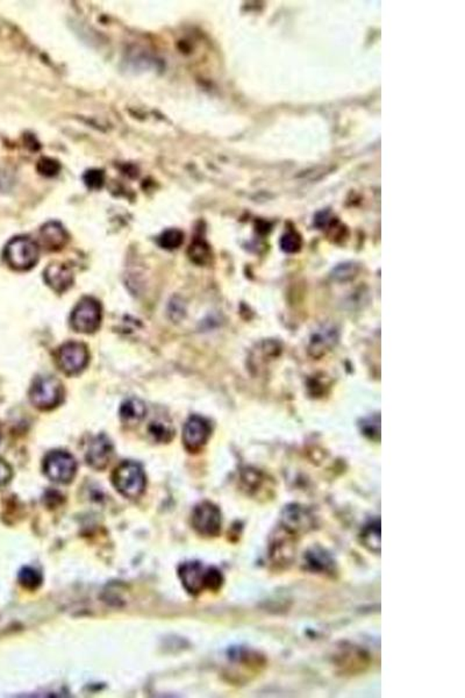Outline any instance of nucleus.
Returning a JSON list of instances; mask_svg holds the SVG:
<instances>
[{
	"label": "nucleus",
	"instance_id": "1",
	"mask_svg": "<svg viewBox=\"0 0 465 698\" xmlns=\"http://www.w3.org/2000/svg\"><path fill=\"white\" fill-rule=\"evenodd\" d=\"M181 583L189 594L198 595L205 589L217 591L224 583V576L215 567H206L200 562H186L178 571Z\"/></svg>",
	"mask_w": 465,
	"mask_h": 698
},
{
	"label": "nucleus",
	"instance_id": "2",
	"mask_svg": "<svg viewBox=\"0 0 465 698\" xmlns=\"http://www.w3.org/2000/svg\"><path fill=\"white\" fill-rule=\"evenodd\" d=\"M114 487L122 496L135 500L144 494L147 480L141 464L133 461H125L114 470L112 476Z\"/></svg>",
	"mask_w": 465,
	"mask_h": 698
},
{
	"label": "nucleus",
	"instance_id": "3",
	"mask_svg": "<svg viewBox=\"0 0 465 698\" xmlns=\"http://www.w3.org/2000/svg\"><path fill=\"white\" fill-rule=\"evenodd\" d=\"M40 255L37 242L27 236L12 239L4 250V258L11 268L25 272L37 265Z\"/></svg>",
	"mask_w": 465,
	"mask_h": 698
},
{
	"label": "nucleus",
	"instance_id": "4",
	"mask_svg": "<svg viewBox=\"0 0 465 698\" xmlns=\"http://www.w3.org/2000/svg\"><path fill=\"white\" fill-rule=\"evenodd\" d=\"M63 384L56 377H37L30 386V400L37 409H54L63 402Z\"/></svg>",
	"mask_w": 465,
	"mask_h": 698
},
{
	"label": "nucleus",
	"instance_id": "5",
	"mask_svg": "<svg viewBox=\"0 0 465 698\" xmlns=\"http://www.w3.org/2000/svg\"><path fill=\"white\" fill-rule=\"evenodd\" d=\"M44 471L53 482L68 484L75 478L77 464L75 457L65 450H53L44 457Z\"/></svg>",
	"mask_w": 465,
	"mask_h": 698
},
{
	"label": "nucleus",
	"instance_id": "6",
	"mask_svg": "<svg viewBox=\"0 0 465 698\" xmlns=\"http://www.w3.org/2000/svg\"><path fill=\"white\" fill-rule=\"evenodd\" d=\"M101 324V306L92 297H84L71 313V326L76 332L91 334Z\"/></svg>",
	"mask_w": 465,
	"mask_h": 698
},
{
	"label": "nucleus",
	"instance_id": "7",
	"mask_svg": "<svg viewBox=\"0 0 465 698\" xmlns=\"http://www.w3.org/2000/svg\"><path fill=\"white\" fill-rule=\"evenodd\" d=\"M90 360L87 346L81 343H64L57 350L56 361L60 369L67 375H77L87 368Z\"/></svg>",
	"mask_w": 465,
	"mask_h": 698
},
{
	"label": "nucleus",
	"instance_id": "8",
	"mask_svg": "<svg viewBox=\"0 0 465 698\" xmlns=\"http://www.w3.org/2000/svg\"><path fill=\"white\" fill-rule=\"evenodd\" d=\"M220 509L211 502H203L192 512V526L205 537H217L221 531Z\"/></svg>",
	"mask_w": 465,
	"mask_h": 698
},
{
	"label": "nucleus",
	"instance_id": "9",
	"mask_svg": "<svg viewBox=\"0 0 465 698\" xmlns=\"http://www.w3.org/2000/svg\"><path fill=\"white\" fill-rule=\"evenodd\" d=\"M211 436V425L205 418L192 416L185 423L183 443L189 452H198L208 443Z\"/></svg>",
	"mask_w": 465,
	"mask_h": 698
},
{
	"label": "nucleus",
	"instance_id": "10",
	"mask_svg": "<svg viewBox=\"0 0 465 698\" xmlns=\"http://www.w3.org/2000/svg\"><path fill=\"white\" fill-rule=\"evenodd\" d=\"M113 457V443L105 434L96 436L87 448V461L94 469L103 470Z\"/></svg>",
	"mask_w": 465,
	"mask_h": 698
},
{
	"label": "nucleus",
	"instance_id": "11",
	"mask_svg": "<svg viewBox=\"0 0 465 698\" xmlns=\"http://www.w3.org/2000/svg\"><path fill=\"white\" fill-rule=\"evenodd\" d=\"M44 281L54 291L62 293L67 291L74 283V274L68 265L54 263L48 265L44 272Z\"/></svg>",
	"mask_w": 465,
	"mask_h": 698
},
{
	"label": "nucleus",
	"instance_id": "12",
	"mask_svg": "<svg viewBox=\"0 0 465 698\" xmlns=\"http://www.w3.org/2000/svg\"><path fill=\"white\" fill-rule=\"evenodd\" d=\"M338 340V333L334 326L325 325L319 329L313 334L310 343V353L314 357L325 355L336 345Z\"/></svg>",
	"mask_w": 465,
	"mask_h": 698
},
{
	"label": "nucleus",
	"instance_id": "13",
	"mask_svg": "<svg viewBox=\"0 0 465 698\" xmlns=\"http://www.w3.org/2000/svg\"><path fill=\"white\" fill-rule=\"evenodd\" d=\"M41 239L46 248L49 250H58L63 248V246L67 243L68 234L60 224L49 222L41 229Z\"/></svg>",
	"mask_w": 465,
	"mask_h": 698
},
{
	"label": "nucleus",
	"instance_id": "14",
	"mask_svg": "<svg viewBox=\"0 0 465 698\" xmlns=\"http://www.w3.org/2000/svg\"><path fill=\"white\" fill-rule=\"evenodd\" d=\"M147 414L146 404L137 398H131L122 403L120 407L121 419L126 424H137Z\"/></svg>",
	"mask_w": 465,
	"mask_h": 698
},
{
	"label": "nucleus",
	"instance_id": "15",
	"mask_svg": "<svg viewBox=\"0 0 465 698\" xmlns=\"http://www.w3.org/2000/svg\"><path fill=\"white\" fill-rule=\"evenodd\" d=\"M307 525H311V519L308 517L306 511L299 507H290L286 509L284 514V528L290 532H298L302 528H307Z\"/></svg>",
	"mask_w": 465,
	"mask_h": 698
},
{
	"label": "nucleus",
	"instance_id": "16",
	"mask_svg": "<svg viewBox=\"0 0 465 698\" xmlns=\"http://www.w3.org/2000/svg\"><path fill=\"white\" fill-rule=\"evenodd\" d=\"M334 562L331 561V557L326 552L320 550H313L310 553H306V564L308 568L314 571H331Z\"/></svg>",
	"mask_w": 465,
	"mask_h": 698
},
{
	"label": "nucleus",
	"instance_id": "17",
	"mask_svg": "<svg viewBox=\"0 0 465 698\" xmlns=\"http://www.w3.org/2000/svg\"><path fill=\"white\" fill-rule=\"evenodd\" d=\"M18 581L20 583L21 587L27 589V590H37V588L42 584L44 578H42L40 571H37V569L32 567H24L19 571Z\"/></svg>",
	"mask_w": 465,
	"mask_h": 698
},
{
	"label": "nucleus",
	"instance_id": "18",
	"mask_svg": "<svg viewBox=\"0 0 465 698\" xmlns=\"http://www.w3.org/2000/svg\"><path fill=\"white\" fill-rule=\"evenodd\" d=\"M149 434L154 438L155 441L167 443L174 436V431L172 430L170 423H167L165 420L158 419L151 421V425H149Z\"/></svg>",
	"mask_w": 465,
	"mask_h": 698
},
{
	"label": "nucleus",
	"instance_id": "19",
	"mask_svg": "<svg viewBox=\"0 0 465 698\" xmlns=\"http://www.w3.org/2000/svg\"><path fill=\"white\" fill-rule=\"evenodd\" d=\"M381 530H379V521H377L376 523L369 524L365 527L363 533H362V541L364 542V546L370 550V551L379 552V544H381Z\"/></svg>",
	"mask_w": 465,
	"mask_h": 698
},
{
	"label": "nucleus",
	"instance_id": "20",
	"mask_svg": "<svg viewBox=\"0 0 465 698\" xmlns=\"http://www.w3.org/2000/svg\"><path fill=\"white\" fill-rule=\"evenodd\" d=\"M183 240H184V234L181 231L167 229L158 236V242L162 248L172 250V249L178 248L183 243Z\"/></svg>",
	"mask_w": 465,
	"mask_h": 698
},
{
	"label": "nucleus",
	"instance_id": "21",
	"mask_svg": "<svg viewBox=\"0 0 465 698\" xmlns=\"http://www.w3.org/2000/svg\"><path fill=\"white\" fill-rule=\"evenodd\" d=\"M210 256H211L210 249H208V246L205 245L204 242H196L190 248V258L198 265L208 263Z\"/></svg>",
	"mask_w": 465,
	"mask_h": 698
},
{
	"label": "nucleus",
	"instance_id": "22",
	"mask_svg": "<svg viewBox=\"0 0 465 698\" xmlns=\"http://www.w3.org/2000/svg\"><path fill=\"white\" fill-rule=\"evenodd\" d=\"M281 248L286 253L298 252L301 241L299 235L295 232H288L281 238Z\"/></svg>",
	"mask_w": 465,
	"mask_h": 698
},
{
	"label": "nucleus",
	"instance_id": "23",
	"mask_svg": "<svg viewBox=\"0 0 465 698\" xmlns=\"http://www.w3.org/2000/svg\"><path fill=\"white\" fill-rule=\"evenodd\" d=\"M84 181L89 188H101V185L104 184V172H101V170L87 172L84 176Z\"/></svg>",
	"mask_w": 465,
	"mask_h": 698
},
{
	"label": "nucleus",
	"instance_id": "24",
	"mask_svg": "<svg viewBox=\"0 0 465 698\" xmlns=\"http://www.w3.org/2000/svg\"><path fill=\"white\" fill-rule=\"evenodd\" d=\"M40 167L41 174H46V176H54L60 170L58 163L53 161V160H48V158H44L40 162Z\"/></svg>",
	"mask_w": 465,
	"mask_h": 698
},
{
	"label": "nucleus",
	"instance_id": "25",
	"mask_svg": "<svg viewBox=\"0 0 465 698\" xmlns=\"http://www.w3.org/2000/svg\"><path fill=\"white\" fill-rule=\"evenodd\" d=\"M12 475L13 474H12V468H11L10 464H7L6 461H4L3 459H0V487L8 483L12 478Z\"/></svg>",
	"mask_w": 465,
	"mask_h": 698
}]
</instances>
